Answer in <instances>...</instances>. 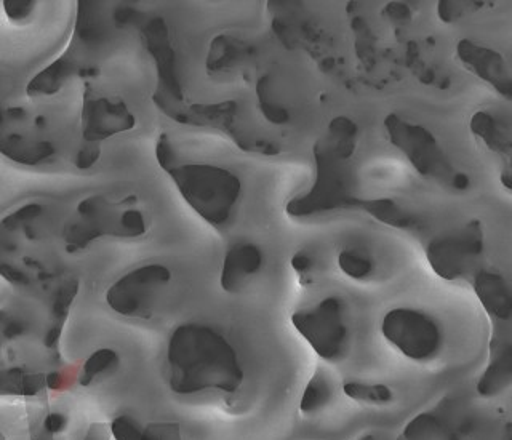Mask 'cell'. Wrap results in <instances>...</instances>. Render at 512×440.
I'll list each match as a JSON object with an SVG mask.
<instances>
[{
	"label": "cell",
	"instance_id": "cell-30",
	"mask_svg": "<svg viewBox=\"0 0 512 440\" xmlns=\"http://www.w3.org/2000/svg\"><path fill=\"white\" fill-rule=\"evenodd\" d=\"M100 146L95 143H90V146L82 149V151L77 154L76 157V165L79 168H90L93 164H95L96 160L100 159Z\"/></svg>",
	"mask_w": 512,
	"mask_h": 440
},
{
	"label": "cell",
	"instance_id": "cell-5",
	"mask_svg": "<svg viewBox=\"0 0 512 440\" xmlns=\"http://www.w3.org/2000/svg\"><path fill=\"white\" fill-rule=\"evenodd\" d=\"M165 172L202 220L215 228L231 221L242 194V183L234 173L208 164H175Z\"/></svg>",
	"mask_w": 512,
	"mask_h": 440
},
{
	"label": "cell",
	"instance_id": "cell-7",
	"mask_svg": "<svg viewBox=\"0 0 512 440\" xmlns=\"http://www.w3.org/2000/svg\"><path fill=\"white\" fill-rule=\"evenodd\" d=\"M384 128L389 143L399 149L426 180L456 192L466 191L471 186L469 176L448 159L447 152L428 128L397 114L386 116Z\"/></svg>",
	"mask_w": 512,
	"mask_h": 440
},
{
	"label": "cell",
	"instance_id": "cell-15",
	"mask_svg": "<svg viewBox=\"0 0 512 440\" xmlns=\"http://www.w3.org/2000/svg\"><path fill=\"white\" fill-rule=\"evenodd\" d=\"M474 292L482 308L496 320H509L512 316V295L508 280L500 272L480 271L474 277Z\"/></svg>",
	"mask_w": 512,
	"mask_h": 440
},
{
	"label": "cell",
	"instance_id": "cell-4",
	"mask_svg": "<svg viewBox=\"0 0 512 440\" xmlns=\"http://www.w3.org/2000/svg\"><path fill=\"white\" fill-rule=\"evenodd\" d=\"M135 196L114 202L104 196H92L77 205L74 215L61 231L64 250L82 252L100 237L136 239L148 232V220L136 205Z\"/></svg>",
	"mask_w": 512,
	"mask_h": 440
},
{
	"label": "cell",
	"instance_id": "cell-26",
	"mask_svg": "<svg viewBox=\"0 0 512 440\" xmlns=\"http://www.w3.org/2000/svg\"><path fill=\"white\" fill-rule=\"evenodd\" d=\"M112 436L116 440H157L151 432L141 426L135 418L128 415L117 416L111 424Z\"/></svg>",
	"mask_w": 512,
	"mask_h": 440
},
{
	"label": "cell",
	"instance_id": "cell-27",
	"mask_svg": "<svg viewBox=\"0 0 512 440\" xmlns=\"http://www.w3.org/2000/svg\"><path fill=\"white\" fill-rule=\"evenodd\" d=\"M485 2H447L442 0L437 4V15L444 23H453V21L461 20L464 16L471 15L484 7Z\"/></svg>",
	"mask_w": 512,
	"mask_h": 440
},
{
	"label": "cell",
	"instance_id": "cell-21",
	"mask_svg": "<svg viewBox=\"0 0 512 440\" xmlns=\"http://www.w3.org/2000/svg\"><path fill=\"white\" fill-rule=\"evenodd\" d=\"M338 266L344 276L354 280H367L375 272L372 255L359 247L343 248L338 255Z\"/></svg>",
	"mask_w": 512,
	"mask_h": 440
},
{
	"label": "cell",
	"instance_id": "cell-13",
	"mask_svg": "<svg viewBox=\"0 0 512 440\" xmlns=\"http://www.w3.org/2000/svg\"><path fill=\"white\" fill-rule=\"evenodd\" d=\"M456 56L464 68L476 74L480 80H484L485 84L490 85L506 100H511V68L500 52L477 44L474 40L463 39L456 45Z\"/></svg>",
	"mask_w": 512,
	"mask_h": 440
},
{
	"label": "cell",
	"instance_id": "cell-16",
	"mask_svg": "<svg viewBox=\"0 0 512 440\" xmlns=\"http://www.w3.org/2000/svg\"><path fill=\"white\" fill-rule=\"evenodd\" d=\"M471 132L477 140L484 143L488 151L503 159H511V128L506 122L493 116L490 112L479 111L471 117Z\"/></svg>",
	"mask_w": 512,
	"mask_h": 440
},
{
	"label": "cell",
	"instance_id": "cell-25",
	"mask_svg": "<svg viewBox=\"0 0 512 440\" xmlns=\"http://www.w3.org/2000/svg\"><path fill=\"white\" fill-rule=\"evenodd\" d=\"M343 391L349 399L362 402V404L386 405L394 400V392L384 384L359 383L349 381L344 384Z\"/></svg>",
	"mask_w": 512,
	"mask_h": 440
},
{
	"label": "cell",
	"instance_id": "cell-23",
	"mask_svg": "<svg viewBox=\"0 0 512 440\" xmlns=\"http://www.w3.org/2000/svg\"><path fill=\"white\" fill-rule=\"evenodd\" d=\"M324 138L332 144L333 148L348 154V156H354L357 141H359V127L349 117H336L328 125V132Z\"/></svg>",
	"mask_w": 512,
	"mask_h": 440
},
{
	"label": "cell",
	"instance_id": "cell-10",
	"mask_svg": "<svg viewBox=\"0 0 512 440\" xmlns=\"http://www.w3.org/2000/svg\"><path fill=\"white\" fill-rule=\"evenodd\" d=\"M170 280L172 272L164 264H144L111 285L106 293V303L119 316L146 319L152 316Z\"/></svg>",
	"mask_w": 512,
	"mask_h": 440
},
{
	"label": "cell",
	"instance_id": "cell-34",
	"mask_svg": "<svg viewBox=\"0 0 512 440\" xmlns=\"http://www.w3.org/2000/svg\"><path fill=\"white\" fill-rule=\"evenodd\" d=\"M0 440H5V437L2 436V432H0Z\"/></svg>",
	"mask_w": 512,
	"mask_h": 440
},
{
	"label": "cell",
	"instance_id": "cell-1",
	"mask_svg": "<svg viewBox=\"0 0 512 440\" xmlns=\"http://www.w3.org/2000/svg\"><path fill=\"white\" fill-rule=\"evenodd\" d=\"M77 292L79 282L68 279L47 298L26 296L0 308V396H36L63 370L61 333Z\"/></svg>",
	"mask_w": 512,
	"mask_h": 440
},
{
	"label": "cell",
	"instance_id": "cell-2",
	"mask_svg": "<svg viewBox=\"0 0 512 440\" xmlns=\"http://www.w3.org/2000/svg\"><path fill=\"white\" fill-rule=\"evenodd\" d=\"M167 378L170 389L180 396L205 391L234 394L244 383V368L236 349L215 328L183 324L168 340Z\"/></svg>",
	"mask_w": 512,
	"mask_h": 440
},
{
	"label": "cell",
	"instance_id": "cell-6",
	"mask_svg": "<svg viewBox=\"0 0 512 440\" xmlns=\"http://www.w3.org/2000/svg\"><path fill=\"white\" fill-rule=\"evenodd\" d=\"M316 180L304 196L288 202L287 213L293 218H308L322 213L359 207L352 172V156L333 148L325 138L314 146Z\"/></svg>",
	"mask_w": 512,
	"mask_h": 440
},
{
	"label": "cell",
	"instance_id": "cell-11",
	"mask_svg": "<svg viewBox=\"0 0 512 440\" xmlns=\"http://www.w3.org/2000/svg\"><path fill=\"white\" fill-rule=\"evenodd\" d=\"M381 333L392 348L415 362L434 359L444 341L436 320L418 309H391L381 320Z\"/></svg>",
	"mask_w": 512,
	"mask_h": 440
},
{
	"label": "cell",
	"instance_id": "cell-14",
	"mask_svg": "<svg viewBox=\"0 0 512 440\" xmlns=\"http://www.w3.org/2000/svg\"><path fill=\"white\" fill-rule=\"evenodd\" d=\"M263 266V252L258 245L239 242L232 245L224 256L220 284L226 293H239Z\"/></svg>",
	"mask_w": 512,
	"mask_h": 440
},
{
	"label": "cell",
	"instance_id": "cell-28",
	"mask_svg": "<svg viewBox=\"0 0 512 440\" xmlns=\"http://www.w3.org/2000/svg\"><path fill=\"white\" fill-rule=\"evenodd\" d=\"M292 268L295 269L303 284H309L311 277L314 276L312 272L316 268V261L308 252H298L292 258Z\"/></svg>",
	"mask_w": 512,
	"mask_h": 440
},
{
	"label": "cell",
	"instance_id": "cell-32",
	"mask_svg": "<svg viewBox=\"0 0 512 440\" xmlns=\"http://www.w3.org/2000/svg\"><path fill=\"white\" fill-rule=\"evenodd\" d=\"M85 440H108V432L104 431L103 428H98V426H92Z\"/></svg>",
	"mask_w": 512,
	"mask_h": 440
},
{
	"label": "cell",
	"instance_id": "cell-17",
	"mask_svg": "<svg viewBox=\"0 0 512 440\" xmlns=\"http://www.w3.org/2000/svg\"><path fill=\"white\" fill-rule=\"evenodd\" d=\"M512 383V349L509 344L501 346V351L496 352L477 381L479 396L495 397L511 386Z\"/></svg>",
	"mask_w": 512,
	"mask_h": 440
},
{
	"label": "cell",
	"instance_id": "cell-8",
	"mask_svg": "<svg viewBox=\"0 0 512 440\" xmlns=\"http://www.w3.org/2000/svg\"><path fill=\"white\" fill-rule=\"evenodd\" d=\"M292 324L325 362L338 364L348 356L351 330L346 306L338 296H327L316 306L295 312Z\"/></svg>",
	"mask_w": 512,
	"mask_h": 440
},
{
	"label": "cell",
	"instance_id": "cell-18",
	"mask_svg": "<svg viewBox=\"0 0 512 440\" xmlns=\"http://www.w3.org/2000/svg\"><path fill=\"white\" fill-rule=\"evenodd\" d=\"M248 56V47L242 40L231 36L213 39L207 56V71L210 74H229L236 71Z\"/></svg>",
	"mask_w": 512,
	"mask_h": 440
},
{
	"label": "cell",
	"instance_id": "cell-3",
	"mask_svg": "<svg viewBox=\"0 0 512 440\" xmlns=\"http://www.w3.org/2000/svg\"><path fill=\"white\" fill-rule=\"evenodd\" d=\"M55 221L48 207L26 204L0 220V277L21 288L36 290L58 272L53 239Z\"/></svg>",
	"mask_w": 512,
	"mask_h": 440
},
{
	"label": "cell",
	"instance_id": "cell-9",
	"mask_svg": "<svg viewBox=\"0 0 512 440\" xmlns=\"http://www.w3.org/2000/svg\"><path fill=\"white\" fill-rule=\"evenodd\" d=\"M485 250L484 228L479 221H469L460 228L434 237L426 247L432 272L440 279H463L474 272Z\"/></svg>",
	"mask_w": 512,
	"mask_h": 440
},
{
	"label": "cell",
	"instance_id": "cell-20",
	"mask_svg": "<svg viewBox=\"0 0 512 440\" xmlns=\"http://www.w3.org/2000/svg\"><path fill=\"white\" fill-rule=\"evenodd\" d=\"M256 95H258V104L263 116L271 124L284 125L290 122V112L287 104L284 103V98L280 95V88L274 77H261L256 85Z\"/></svg>",
	"mask_w": 512,
	"mask_h": 440
},
{
	"label": "cell",
	"instance_id": "cell-31",
	"mask_svg": "<svg viewBox=\"0 0 512 440\" xmlns=\"http://www.w3.org/2000/svg\"><path fill=\"white\" fill-rule=\"evenodd\" d=\"M68 418L63 413H50L44 420V429L50 436H56L66 429Z\"/></svg>",
	"mask_w": 512,
	"mask_h": 440
},
{
	"label": "cell",
	"instance_id": "cell-33",
	"mask_svg": "<svg viewBox=\"0 0 512 440\" xmlns=\"http://www.w3.org/2000/svg\"><path fill=\"white\" fill-rule=\"evenodd\" d=\"M5 127V111L2 109V106H0V133L4 132Z\"/></svg>",
	"mask_w": 512,
	"mask_h": 440
},
{
	"label": "cell",
	"instance_id": "cell-22",
	"mask_svg": "<svg viewBox=\"0 0 512 440\" xmlns=\"http://www.w3.org/2000/svg\"><path fill=\"white\" fill-rule=\"evenodd\" d=\"M120 359L116 351L112 349H98L92 356L85 360L79 373L80 386H90L93 381L101 376L109 375L119 367Z\"/></svg>",
	"mask_w": 512,
	"mask_h": 440
},
{
	"label": "cell",
	"instance_id": "cell-19",
	"mask_svg": "<svg viewBox=\"0 0 512 440\" xmlns=\"http://www.w3.org/2000/svg\"><path fill=\"white\" fill-rule=\"evenodd\" d=\"M357 208H362L375 220L388 224L392 228L413 229L418 226L415 213L397 204L396 200L386 199V197L384 199L360 200Z\"/></svg>",
	"mask_w": 512,
	"mask_h": 440
},
{
	"label": "cell",
	"instance_id": "cell-12",
	"mask_svg": "<svg viewBox=\"0 0 512 440\" xmlns=\"http://www.w3.org/2000/svg\"><path fill=\"white\" fill-rule=\"evenodd\" d=\"M135 124V116L124 101L93 96L87 85L82 108V135L85 141L96 144L109 136L132 130Z\"/></svg>",
	"mask_w": 512,
	"mask_h": 440
},
{
	"label": "cell",
	"instance_id": "cell-29",
	"mask_svg": "<svg viewBox=\"0 0 512 440\" xmlns=\"http://www.w3.org/2000/svg\"><path fill=\"white\" fill-rule=\"evenodd\" d=\"M36 2L31 0H5L4 10L12 21H23L34 12Z\"/></svg>",
	"mask_w": 512,
	"mask_h": 440
},
{
	"label": "cell",
	"instance_id": "cell-24",
	"mask_svg": "<svg viewBox=\"0 0 512 440\" xmlns=\"http://www.w3.org/2000/svg\"><path fill=\"white\" fill-rule=\"evenodd\" d=\"M332 396L333 391L330 381L322 373H316L304 388L303 396H301L300 412L304 416L316 415L325 405H328Z\"/></svg>",
	"mask_w": 512,
	"mask_h": 440
}]
</instances>
